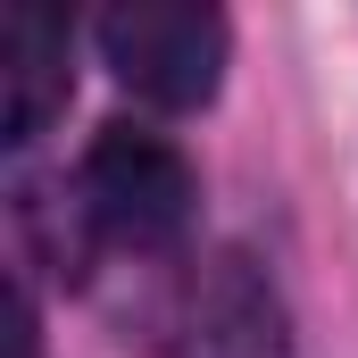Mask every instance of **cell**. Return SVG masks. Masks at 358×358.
I'll list each match as a JSON object with an SVG mask.
<instances>
[{"mask_svg":"<svg viewBox=\"0 0 358 358\" xmlns=\"http://www.w3.org/2000/svg\"><path fill=\"white\" fill-rule=\"evenodd\" d=\"M292 325L275 300L267 267L250 250H208L183 259L150 308V350L159 358H283Z\"/></svg>","mask_w":358,"mask_h":358,"instance_id":"6da1fadb","label":"cell"},{"mask_svg":"<svg viewBox=\"0 0 358 358\" xmlns=\"http://www.w3.org/2000/svg\"><path fill=\"white\" fill-rule=\"evenodd\" d=\"M76 192H84L92 234L125 242V250H176L192 234V208H200V183L183 167V150L142 134V125H100Z\"/></svg>","mask_w":358,"mask_h":358,"instance_id":"7a4b0ae2","label":"cell"},{"mask_svg":"<svg viewBox=\"0 0 358 358\" xmlns=\"http://www.w3.org/2000/svg\"><path fill=\"white\" fill-rule=\"evenodd\" d=\"M100 59L150 108H208L225 84V17L200 0H125L100 17Z\"/></svg>","mask_w":358,"mask_h":358,"instance_id":"3957f363","label":"cell"},{"mask_svg":"<svg viewBox=\"0 0 358 358\" xmlns=\"http://www.w3.org/2000/svg\"><path fill=\"white\" fill-rule=\"evenodd\" d=\"M76 92V67H67V25L50 8H8L0 17V142H34Z\"/></svg>","mask_w":358,"mask_h":358,"instance_id":"277c9868","label":"cell"}]
</instances>
